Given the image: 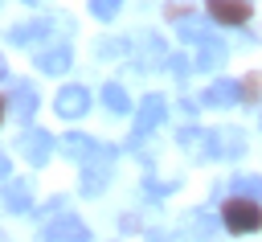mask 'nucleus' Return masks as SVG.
Instances as JSON below:
<instances>
[{"mask_svg":"<svg viewBox=\"0 0 262 242\" xmlns=\"http://www.w3.org/2000/svg\"><path fill=\"white\" fill-rule=\"evenodd\" d=\"M111 164H115V148H111V144H98V152H94V156L86 160V168H82V193H86V197H94V193L106 189Z\"/></svg>","mask_w":262,"mask_h":242,"instance_id":"nucleus-1","label":"nucleus"},{"mask_svg":"<svg viewBox=\"0 0 262 242\" xmlns=\"http://www.w3.org/2000/svg\"><path fill=\"white\" fill-rule=\"evenodd\" d=\"M4 94H8V119H16V123H33V115H37V90L29 86V82H16V78H8L4 74Z\"/></svg>","mask_w":262,"mask_h":242,"instance_id":"nucleus-2","label":"nucleus"},{"mask_svg":"<svg viewBox=\"0 0 262 242\" xmlns=\"http://www.w3.org/2000/svg\"><path fill=\"white\" fill-rule=\"evenodd\" d=\"M168 119V103L160 98V94H147L143 103H139V111H135V127H131V139H127V148H135L147 131H156L160 123Z\"/></svg>","mask_w":262,"mask_h":242,"instance_id":"nucleus-3","label":"nucleus"},{"mask_svg":"<svg viewBox=\"0 0 262 242\" xmlns=\"http://www.w3.org/2000/svg\"><path fill=\"white\" fill-rule=\"evenodd\" d=\"M225 226H229L233 234H254V230L262 226V209H258V201H246V197L229 201V205H225Z\"/></svg>","mask_w":262,"mask_h":242,"instance_id":"nucleus-4","label":"nucleus"},{"mask_svg":"<svg viewBox=\"0 0 262 242\" xmlns=\"http://www.w3.org/2000/svg\"><path fill=\"white\" fill-rule=\"evenodd\" d=\"M53 111H57L61 119H82V115L90 111V90H86V86H61L57 98H53Z\"/></svg>","mask_w":262,"mask_h":242,"instance_id":"nucleus-5","label":"nucleus"},{"mask_svg":"<svg viewBox=\"0 0 262 242\" xmlns=\"http://www.w3.org/2000/svg\"><path fill=\"white\" fill-rule=\"evenodd\" d=\"M176 144L180 148H188L196 160H217V135L213 131H201V127H180V135H176Z\"/></svg>","mask_w":262,"mask_h":242,"instance_id":"nucleus-6","label":"nucleus"},{"mask_svg":"<svg viewBox=\"0 0 262 242\" xmlns=\"http://www.w3.org/2000/svg\"><path fill=\"white\" fill-rule=\"evenodd\" d=\"M53 135L49 131H41V127H25L20 131V152H25V160L29 164H45L49 156H53Z\"/></svg>","mask_w":262,"mask_h":242,"instance_id":"nucleus-7","label":"nucleus"},{"mask_svg":"<svg viewBox=\"0 0 262 242\" xmlns=\"http://www.w3.org/2000/svg\"><path fill=\"white\" fill-rule=\"evenodd\" d=\"M41 242H90V230L78 221V217H57V221H49L45 230H41Z\"/></svg>","mask_w":262,"mask_h":242,"instance_id":"nucleus-8","label":"nucleus"},{"mask_svg":"<svg viewBox=\"0 0 262 242\" xmlns=\"http://www.w3.org/2000/svg\"><path fill=\"white\" fill-rule=\"evenodd\" d=\"M33 62H37V70H41V74H66V70L74 66L70 45H45V49H41Z\"/></svg>","mask_w":262,"mask_h":242,"instance_id":"nucleus-9","label":"nucleus"},{"mask_svg":"<svg viewBox=\"0 0 262 242\" xmlns=\"http://www.w3.org/2000/svg\"><path fill=\"white\" fill-rule=\"evenodd\" d=\"M242 90H246L242 82H233V78H221V82H213V86L201 94V103H205V107H233V103L242 98Z\"/></svg>","mask_w":262,"mask_h":242,"instance_id":"nucleus-10","label":"nucleus"},{"mask_svg":"<svg viewBox=\"0 0 262 242\" xmlns=\"http://www.w3.org/2000/svg\"><path fill=\"white\" fill-rule=\"evenodd\" d=\"M209 12L221 25H246L250 21V0H209Z\"/></svg>","mask_w":262,"mask_h":242,"instance_id":"nucleus-11","label":"nucleus"},{"mask_svg":"<svg viewBox=\"0 0 262 242\" xmlns=\"http://www.w3.org/2000/svg\"><path fill=\"white\" fill-rule=\"evenodd\" d=\"M217 226H221V221H217L209 209H192V213H184V234H188V238H201V242H205V238L217 234Z\"/></svg>","mask_w":262,"mask_h":242,"instance_id":"nucleus-12","label":"nucleus"},{"mask_svg":"<svg viewBox=\"0 0 262 242\" xmlns=\"http://www.w3.org/2000/svg\"><path fill=\"white\" fill-rule=\"evenodd\" d=\"M53 25H57V21H45V16H41V21H29V25L12 29V33H8V41H12V45H37L41 37H49V33H53Z\"/></svg>","mask_w":262,"mask_h":242,"instance_id":"nucleus-13","label":"nucleus"},{"mask_svg":"<svg viewBox=\"0 0 262 242\" xmlns=\"http://www.w3.org/2000/svg\"><path fill=\"white\" fill-rule=\"evenodd\" d=\"M217 135V160H237L242 152H246V135L237 131V127H221V131H213Z\"/></svg>","mask_w":262,"mask_h":242,"instance_id":"nucleus-14","label":"nucleus"},{"mask_svg":"<svg viewBox=\"0 0 262 242\" xmlns=\"http://www.w3.org/2000/svg\"><path fill=\"white\" fill-rule=\"evenodd\" d=\"M176 33H180L184 41H196V45H205V41H213V37H217V29H213L205 16H184V21L176 25Z\"/></svg>","mask_w":262,"mask_h":242,"instance_id":"nucleus-15","label":"nucleus"},{"mask_svg":"<svg viewBox=\"0 0 262 242\" xmlns=\"http://www.w3.org/2000/svg\"><path fill=\"white\" fill-rule=\"evenodd\" d=\"M4 205H8V213H25V209L33 205V185H29V180H8Z\"/></svg>","mask_w":262,"mask_h":242,"instance_id":"nucleus-16","label":"nucleus"},{"mask_svg":"<svg viewBox=\"0 0 262 242\" xmlns=\"http://www.w3.org/2000/svg\"><path fill=\"white\" fill-rule=\"evenodd\" d=\"M61 152H66L70 160H82V164H86V160L98 152V144L86 139V135H78V131H70V135H61Z\"/></svg>","mask_w":262,"mask_h":242,"instance_id":"nucleus-17","label":"nucleus"},{"mask_svg":"<svg viewBox=\"0 0 262 242\" xmlns=\"http://www.w3.org/2000/svg\"><path fill=\"white\" fill-rule=\"evenodd\" d=\"M139 53H143V66H164L172 53H168V45L156 37V33H147V37H139Z\"/></svg>","mask_w":262,"mask_h":242,"instance_id":"nucleus-18","label":"nucleus"},{"mask_svg":"<svg viewBox=\"0 0 262 242\" xmlns=\"http://www.w3.org/2000/svg\"><path fill=\"white\" fill-rule=\"evenodd\" d=\"M102 103H106V111H115V115H127V111H131V94H127L123 82H106V86H102Z\"/></svg>","mask_w":262,"mask_h":242,"instance_id":"nucleus-19","label":"nucleus"},{"mask_svg":"<svg viewBox=\"0 0 262 242\" xmlns=\"http://www.w3.org/2000/svg\"><path fill=\"white\" fill-rule=\"evenodd\" d=\"M221 62H225V41H221V37L205 41V45H201V53H196V70H217Z\"/></svg>","mask_w":262,"mask_h":242,"instance_id":"nucleus-20","label":"nucleus"},{"mask_svg":"<svg viewBox=\"0 0 262 242\" xmlns=\"http://www.w3.org/2000/svg\"><path fill=\"white\" fill-rule=\"evenodd\" d=\"M229 189L237 193V197H246V201H262V176H233L229 180Z\"/></svg>","mask_w":262,"mask_h":242,"instance_id":"nucleus-21","label":"nucleus"},{"mask_svg":"<svg viewBox=\"0 0 262 242\" xmlns=\"http://www.w3.org/2000/svg\"><path fill=\"white\" fill-rule=\"evenodd\" d=\"M119 8H123V0H90V12H94L98 21H111Z\"/></svg>","mask_w":262,"mask_h":242,"instance_id":"nucleus-22","label":"nucleus"},{"mask_svg":"<svg viewBox=\"0 0 262 242\" xmlns=\"http://www.w3.org/2000/svg\"><path fill=\"white\" fill-rule=\"evenodd\" d=\"M94 53H98V57H115V53H131V45H127V41H98Z\"/></svg>","mask_w":262,"mask_h":242,"instance_id":"nucleus-23","label":"nucleus"},{"mask_svg":"<svg viewBox=\"0 0 262 242\" xmlns=\"http://www.w3.org/2000/svg\"><path fill=\"white\" fill-rule=\"evenodd\" d=\"M172 189H176V185H160V180H151V176H147V180H143V193H147V197H151V201H160V197H168V193H172Z\"/></svg>","mask_w":262,"mask_h":242,"instance_id":"nucleus-24","label":"nucleus"},{"mask_svg":"<svg viewBox=\"0 0 262 242\" xmlns=\"http://www.w3.org/2000/svg\"><path fill=\"white\" fill-rule=\"evenodd\" d=\"M168 70H172L176 78H188V70H192V66H188V57H184V53H172V57H168Z\"/></svg>","mask_w":262,"mask_h":242,"instance_id":"nucleus-25","label":"nucleus"},{"mask_svg":"<svg viewBox=\"0 0 262 242\" xmlns=\"http://www.w3.org/2000/svg\"><path fill=\"white\" fill-rule=\"evenodd\" d=\"M66 209V197H53V201H45L41 205V217H49V213H61Z\"/></svg>","mask_w":262,"mask_h":242,"instance_id":"nucleus-26","label":"nucleus"},{"mask_svg":"<svg viewBox=\"0 0 262 242\" xmlns=\"http://www.w3.org/2000/svg\"><path fill=\"white\" fill-rule=\"evenodd\" d=\"M119 226H123V234H135V230H139V217L127 213V217H119Z\"/></svg>","mask_w":262,"mask_h":242,"instance_id":"nucleus-27","label":"nucleus"},{"mask_svg":"<svg viewBox=\"0 0 262 242\" xmlns=\"http://www.w3.org/2000/svg\"><path fill=\"white\" fill-rule=\"evenodd\" d=\"M147 242H172V238H168V234H160V230H156V234H147Z\"/></svg>","mask_w":262,"mask_h":242,"instance_id":"nucleus-28","label":"nucleus"},{"mask_svg":"<svg viewBox=\"0 0 262 242\" xmlns=\"http://www.w3.org/2000/svg\"><path fill=\"white\" fill-rule=\"evenodd\" d=\"M25 4H45V0H25Z\"/></svg>","mask_w":262,"mask_h":242,"instance_id":"nucleus-29","label":"nucleus"}]
</instances>
